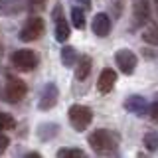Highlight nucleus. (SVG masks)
<instances>
[{
    "instance_id": "obj_9",
    "label": "nucleus",
    "mask_w": 158,
    "mask_h": 158,
    "mask_svg": "<svg viewBox=\"0 0 158 158\" xmlns=\"http://www.w3.org/2000/svg\"><path fill=\"white\" fill-rule=\"evenodd\" d=\"M111 18L107 16L105 12H101V14H97L95 18H93V24H91V28H93V34L99 38H105L111 34Z\"/></svg>"
},
{
    "instance_id": "obj_14",
    "label": "nucleus",
    "mask_w": 158,
    "mask_h": 158,
    "mask_svg": "<svg viewBox=\"0 0 158 158\" xmlns=\"http://www.w3.org/2000/svg\"><path fill=\"white\" fill-rule=\"evenodd\" d=\"M89 71H91V57L89 56H83V57H77V69H75V77L79 81H83Z\"/></svg>"
},
{
    "instance_id": "obj_6",
    "label": "nucleus",
    "mask_w": 158,
    "mask_h": 158,
    "mask_svg": "<svg viewBox=\"0 0 158 158\" xmlns=\"http://www.w3.org/2000/svg\"><path fill=\"white\" fill-rule=\"evenodd\" d=\"M115 61H117L118 69H121L125 75H131V73L136 69L138 59H136V56L131 52V49H118V52L115 53Z\"/></svg>"
},
{
    "instance_id": "obj_1",
    "label": "nucleus",
    "mask_w": 158,
    "mask_h": 158,
    "mask_svg": "<svg viewBox=\"0 0 158 158\" xmlns=\"http://www.w3.org/2000/svg\"><path fill=\"white\" fill-rule=\"evenodd\" d=\"M89 144H91V148L95 152H99V154H111L118 146V136L113 131L97 128L95 132L89 135Z\"/></svg>"
},
{
    "instance_id": "obj_3",
    "label": "nucleus",
    "mask_w": 158,
    "mask_h": 158,
    "mask_svg": "<svg viewBox=\"0 0 158 158\" xmlns=\"http://www.w3.org/2000/svg\"><path fill=\"white\" fill-rule=\"evenodd\" d=\"M44 30H46V26H44V20L40 16H30L26 20V24L22 26V30H20V40L22 42H34V40L42 38Z\"/></svg>"
},
{
    "instance_id": "obj_18",
    "label": "nucleus",
    "mask_w": 158,
    "mask_h": 158,
    "mask_svg": "<svg viewBox=\"0 0 158 158\" xmlns=\"http://www.w3.org/2000/svg\"><path fill=\"white\" fill-rule=\"evenodd\" d=\"M57 156L59 158H83V156H85V152L79 150V148H59Z\"/></svg>"
},
{
    "instance_id": "obj_17",
    "label": "nucleus",
    "mask_w": 158,
    "mask_h": 158,
    "mask_svg": "<svg viewBox=\"0 0 158 158\" xmlns=\"http://www.w3.org/2000/svg\"><path fill=\"white\" fill-rule=\"evenodd\" d=\"M71 22L77 30L85 28V14H83L81 8H71Z\"/></svg>"
},
{
    "instance_id": "obj_10",
    "label": "nucleus",
    "mask_w": 158,
    "mask_h": 158,
    "mask_svg": "<svg viewBox=\"0 0 158 158\" xmlns=\"http://www.w3.org/2000/svg\"><path fill=\"white\" fill-rule=\"evenodd\" d=\"M115 83H117V73H115V69L105 67V69L101 71V75H99V79H97V89H99V93H109L113 87H115Z\"/></svg>"
},
{
    "instance_id": "obj_21",
    "label": "nucleus",
    "mask_w": 158,
    "mask_h": 158,
    "mask_svg": "<svg viewBox=\"0 0 158 158\" xmlns=\"http://www.w3.org/2000/svg\"><path fill=\"white\" fill-rule=\"evenodd\" d=\"M148 111H150V117H152V121L158 123V101L156 103H152L150 107H148Z\"/></svg>"
},
{
    "instance_id": "obj_12",
    "label": "nucleus",
    "mask_w": 158,
    "mask_h": 158,
    "mask_svg": "<svg viewBox=\"0 0 158 158\" xmlns=\"http://www.w3.org/2000/svg\"><path fill=\"white\" fill-rule=\"evenodd\" d=\"M125 107H127L131 113H135V115H144V113L148 111L146 101H144V99H142L140 95H132V97H128L127 101H125Z\"/></svg>"
},
{
    "instance_id": "obj_22",
    "label": "nucleus",
    "mask_w": 158,
    "mask_h": 158,
    "mask_svg": "<svg viewBox=\"0 0 158 158\" xmlns=\"http://www.w3.org/2000/svg\"><path fill=\"white\" fill-rule=\"evenodd\" d=\"M8 144H10V138H8L6 135H2V132H0V152H4V150H6Z\"/></svg>"
},
{
    "instance_id": "obj_7",
    "label": "nucleus",
    "mask_w": 158,
    "mask_h": 158,
    "mask_svg": "<svg viewBox=\"0 0 158 158\" xmlns=\"http://www.w3.org/2000/svg\"><path fill=\"white\" fill-rule=\"evenodd\" d=\"M53 24H56V40L57 42H67V38L71 36V28L67 24V18H63L61 6L53 8Z\"/></svg>"
},
{
    "instance_id": "obj_8",
    "label": "nucleus",
    "mask_w": 158,
    "mask_h": 158,
    "mask_svg": "<svg viewBox=\"0 0 158 158\" xmlns=\"http://www.w3.org/2000/svg\"><path fill=\"white\" fill-rule=\"evenodd\" d=\"M150 20V2L148 0H136L132 6V28H140Z\"/></svg>"
},
{
    "instance_id": "obj_15",
    "label": "nucleus",
    "mask_w": 158,
    "mask_h": 158,
    "mask_svg": "<svg viewBox=\"0 0 158 158\" xmlns=\"http://www.w3.org/2000/svg\"><path fill=\"white\" fill-rule=\"evenodd\" d=\"M61 61L65 67H73L77 63V53H75V48L71 46H65L61 49Z\"/></svg>"
},
{
    "instance_id": "obj_19",
    "label": "nucleus",
    "mask_w": 158,
    "mask_h": 158,
    "mask_svg": "<svg viewBox=\"0 0 158 158\" xmlns=\"http://www.w3.org/2000/svg\"><path fill=\"white\" fill-rule=\"evenodd\" d=\"M144 146L148 148V150H156L158 148V132L150 131L144 135Z\"/></svg>"
},
{
    "instance_id": "obj_24",
    "label": "nucleus",
    "mask_w": 158,
    "mask_h": 158,
    "mask_svg": "<svg viewBox=\"0 0 158 158\" xmlns=\"http://www.w3.org/2000/svg\"><path fill=\"white\" fill-rule=\"evenodd\" d=\"M32 6H38V8H44L46 6V0H28Z\"/></svg>"
},
{
    "instance_id": "obj_16",
    "label": "nucleus",
    "mask_w": 158,
    "mask_h": 158,
    "mask_svg": "<svg viewBox=\"0 0 158 158\" xmlns=\"http://www.w3.org/2000/svg\"><path fill=\"white\" fill-rule=\"evenodd\" d=\"M142 40L150 46H158V26L156 24H150L144 32H142Z\"/></svg>"
},
{
    "instance_id": "obj_4",
    "label": "nucleus",
    "mask_w": 158,
    "mask_h": 158,
    "mask_svg": "<svg viewBox=\"0 0 158 158\" xmlns=\"http://www.w3.org/2000/svg\"><path fill=\"white\" fill-rule=\"evenodd\" d=\"M10 61H12V65L16 69H20V71H32L38 63V57L32 49H18V52L12 53Z\"/></svg>"
},
{
    "instance_id": "obj_5",
    "label": "nucleus",
    "mask_w": 158,
    "mask_h": 158,
    "mask_svg": "<svg viewBox=\"0 0 158 158\" xmlns=\"http://www.w3.org/2000/svg\"><path fill=\"white\" fill-rule=\"evenodd\" d=\"M28 93V87L22 79L18 77H10L8 83H6V89H4V95H6V101L8 103H20Z\"/></svg>"
},
{
    "instance_id": "obj_20",
    "label": "nucleus",
    "mask_w": 158,
    "mask_h": 158,
    "mask_svg": "<svg viewBox=\"0 0 158 158\" xmlns=\"http://www.w3.org/2000/svg\"><path fill=\"white\" fill-rule=\"evenodd\" d=\"M14 127H16V121L8 113H0V131H10Z\"/></svg>"
},
{
    "instance_id": "obj_13",
    "label": "nucleus",
    "mask_w": 158,
    "mask_h": 158,
    "mask_svg": "<svg viewBox=\"0 0 158 158\" xmlns=\"http://www.w3.org/2000/svg\"><path fill=\"white\" fill-rule=\"evenodd\" d=\"M24 10L20 0H0V16H16Z\"/></svg>"
},
{
    "instance_id": "obj_2",
    "label": "nucleus",
    "mask_w": 158,
    "mask_h": 158,
    "mask_svg": "<svg viewBox=\"0 0 158 158\" xmlns=\"http://www.w3.org/2000/svg\"><path fill=\"white\" fill-rule=\"evenodd\" d=\"M93 121V111L85 105H73L69 109V123L77 132H83Z\"/></svg>"
},
{
    "instance_id": "obj_25",
    "label": "nucleus",
    "mask_w": 158,
    "mask_h": 158,
    "mask_svg": "<svg viewBox=\"0 0 158 158\" xmlns=\"http://www.w3.org/2000/svg\"><path fill=\"white\" fill-rule=\"evenodd\" d=\"M154 8H156V16H158V0H154Z\"/></svg>"
},
{
    "instance_id": "obj_23",
    "label": "nucleus",
    "mask_w": 158,
    "mask_h": 158,
    "mask_svg": "<svg viewBox=\"0 0 158 158\" xmlns=\"http://www.w3.org/2000/svg\"><path fill=\"white\" fill-rule=\"evenodd\" d=\"M73 2L81 4V6H83V10H89V8H91V0H73Z\"/></svg>"
},
{
    "instance_id": "obj_11",
    "label": "nucleus",
    "mask_w": 158,
    "mask_h": 158,
    "mask_svg": "<svg viewBox=\"0 0 158 158\" xmlns=\"http://www.w3.org/2000/svg\"><path fill=\"white\" fill-rule=\"evenodd\" d=\"M57 97H59V91H57V87L53 85V83H48V85L44 87L42 99H40V109L48 111V109L56 107V103H57Z\"/></svg>"
}]
</instances>
